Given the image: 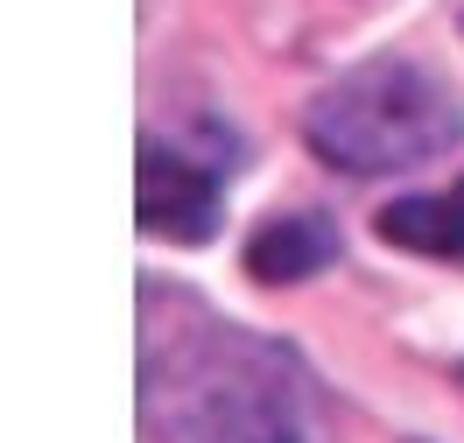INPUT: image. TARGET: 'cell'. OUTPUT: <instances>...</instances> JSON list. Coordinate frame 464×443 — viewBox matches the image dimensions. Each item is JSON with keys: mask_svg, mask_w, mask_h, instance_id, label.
I'll list each match as a JSON object with an SVG mask.
<instances>
[{"mask_svg": "<svg viewBox=\"0 0 464 443\" xmlns=\"http://www.w3.org/2000/svg\"><path fill=\"white\" fill-rule=\"evenodd\" d=\"M141 415L155 443H317V387L289 345L204 310L183 289H141Z\"/></svg>", "mask_w": 464, "mask_h": 443, "instance_id": "cell-1", "label": "cell"}, {"mask_svg": "<svg viewBox=\"0 0 464 443\" xmlns=\"http://www.w3.org/2000/svg\"><path fill=\"white\" fill-rule=\"evenodd\" d=\"M464 106L458 91L415 57H373L324 85L303 113V141L345 177H394L458 148Z\"/></svg>", "mask_w": 464, "mask_h": 443, "instance_id": "cell-2", "label": "cell"}, {"mask_svg": "<svg viewBox=\"0 0 464 443\" xmlns=\"http://www.w3.org/2000/svg\"><path fill=\"white\" fill-rule=\"evenodd\" d=\"M141 233L176 239V246H204L218 233V169H204L190 148H169L148 134L141 141Z\"/></svg>", "mask_w": 464, "mask_h": 443, "instance_id": "cell-3", "label": "cell"}, {"mask_svg": "<svg viewBox=\"0 0 464 443\" xmlns=\"http://www.w3.org/2000/svg\"><path fill=\"white\" fill-rule=\"evenodd\" d=\"M338 261V226L324 211H289V218H267L261 233L246 239V274L282 289V282H310Z\"/></svg>", "mask_w": 464, "mask_h": 443, "instance_id": "cell-4", "label": "cell"}, {"mask_svg": "<svg viewBox=\"0 0 464 443\" xmlns=\"http://www.w3.org/2000/svg\"><path fill=\"white\" fill-rule=\"evenodd\" d=\"M373 233L401 254H430V261H464V183L436 190V197H401L373 218Z\"/></svg>", "mask_w": 464, "mask_h": 443, "instance_id": "cell-5", "label": "cell"}, {"mask_svg": "<svg viewBox=\"0 0 464 443\" xmlns=\"http://www.w3.org/2000/svg\"><path fill=\"white\" fill-rule=\"evenodd\" d=\"M458 373H464V366H458Z\"/></svg>", "mask_w": 464, "mask_h": 443, "instance_id": "cell-6", "label": "cell"}]
</instances>
